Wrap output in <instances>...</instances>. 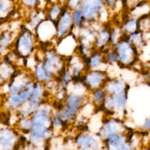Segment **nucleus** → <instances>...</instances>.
<instances>
[{
  "instance_id": "nucleus-1",
  "label": "nucleus",
  "mask_w": 150,
  "mask_h": 150,
  "mask_svg": "<svg viewBox=\"0 0 150 150\" xmlns=\"http://www.w3.org/2000/svg\"><path fill=\"white\" fill-rule=\"evenodd\" d=\"M52 110L43 104L30 117L31 121L30 131L29 137V145L38 148L40 143L47 150V142L50 139L54 130Z\"/></svg>"
},
{
  "instance_id": "nucleus-2",
  "label": "nucleus",
  "mask_w": 150,
  "mask_h": 150,
  "mask_svg": "<svg viewBox=\"0 0 150 150\" xmlns=\"http://www.w3.org/2000/svg\"><path fill=\"white\" fill-rule=\"evenodd\" d=\"M37 43L33 31L22 24L14 40L11 51L19 59H28L35 52Z\"/></svg>"
},
{
  "instance_id": "nucleus-3",
  "label": "nucleus",
  "mask_w": 150,
  "mask_h": 150,
  "mask_svg": "<svg viewBox=\"0 0 150 150\" xmlns=\"http://www.w3.org/2000/svg\"><path fill=\"white\" fill-rule=\"evenodd\" d=\"M117 53L118 65L123 68H131L138 62L139 49L129 40L128 36L123 34L121 38L112 46Z\"/></svg>"
},
{
  "instance_id": "nucleus-4",
  "label": "nucleus",
  "mask_w": 150,
  "mask_h": 150,
  "mask_svg": "<svg viewBox=\"0 0 150 150\" xmlns=\"http://www.w3.org/2000/svg\"><path fill=\"white\" fill-rule=\"evenodd\" d=\"M80 8L84 17L82 26H89L100 21L105 8V0H82Z\"/></svg>"
},
{
  "instance_id": "nucleus-5",
  "label": "nucleus",
  "mask_w": 150,
  "mask_h": 150,
  "mask_svg": "<svg viewBox=\"0 0 150 150\" xmlns=\"http://www.w3.org/2000/svg\"><path fill=\"white\" fill-rule=\"evenodd\" d=\"M33 32L38 43L49 46L56 39V22L46 18L37 25Z\"/></svg>"
},
{
  "instance_id": "nucleus-6",
  "label": "nucleus",
  "mask_w": 150,
  "mask_h": 150,
  "mask_svg": "<svg viewBox=\"0 0 150 150\" xmlns=\"http://www.w3.org/2000/svg\"><path fill=\"white\" fill-rule=\"evenodd\" d=\"M110 80L107 73L103 70H89L82 75L81 83L86 90L91 92L96 88L105 87Z\"/></svg>"
},
{
  "instance_id": "nucleus-7",
  "label": "nucleus",
  "mask_w": 150,
  "mask_h": 150,
  "mask_svg": "<svg viewBox=\"0 0 150 150\" xmlns=\"http://www.w3.org/2000/svg\"><path fill=\"white\" fill-rule=\"evenodd\" d=\"M56 42L73 33L74 24L73 12L66 6H63L62 13L56 22Z\"/></svg>"
},
{
  "instance_id": "nucleus-8",
  "label": "nucleus",
  "mask_w": 150,
  "mask_h": 150,
  "mask_svg": "<svg viewBox=\"0 0 150 150\" xmlns=\"http://www.w3.org/2000/svg\"><path fill=\"white\" fill-rule=\"evenodd\" d=\"M78 46L77 38L75 34L72 33L56 41L54 49L59 54L67 59L76 53Z\"/></svg>"
},
{
  "instance_id": "nucleus-9",
  "label": "nucleus",
  "mask_w": 150,
  "mask_h": 150,
  "mask_svg": "<svg viewBox=\"0 0 150 150\" xmlns=\"http://www.w3.org/2000/svg\"><path fill=\"white\" fill-rule=\"evenodd\" d=\"M19 132L14 129L5 127L1 129L0 147L1 150H13L19 138Z\"/></svg>"
},
{
  "instance_id": "nucleus-10",
  "label": "nucleus",
  "mask_w": 150,
  "mask_h": 150,
  "mask_svg": "<svg viewBox=\"0 0 150 150\" xmlns=\"http://www.w3.org/2000/svg\"><path fill=\"white\" fill-rule=\"evenodd\" d=\"M74 142L79 150H99L97 139L86 131L80 132L77 135Z\"/></svg>"
},
{
  "instance_id": "nucleus-11",
  "label": "nucleus",
  "mask_w": 150,
  "mask_h": 150,
  "mask_svg": "<svg viewBox=\"0 0 150 150\" xmlns=\"http://www.w3.org/2000/svg\"><path fill=\"white\" fill-rule=\"evenodd\" d=\"M86 71L89 70L100 69L99 67L103 64H108L105 54L98 50H95L84 61ZM101 70V69H100Z\"/></svg>"
},
{
  "instance_id": "nucleus-12",
  "label": "nucleus",
  "mask_w": 150,
  "mask_h": 150,
  "mask_svg": "<svg viewBox=\"0 0 150 150\" xmlns=\"http://www.w3.org/2000/svg\"><path fill=\"white\" fill-rule=\"evenodd\" d=\"M121 26L124 34L129 35L139 30V19L135 16L129 15L128 13Z\"/></svg>"
},
{
  "instance_id": "nucleus-13",
  "label": "nucleus",
  "mask_w": 150,
  "mask_h": 150,
  "mask_svg": "<svg viewBox=\"0 0 150 150\" xmlns=\"http://www.w3.org/2000/svg\"><path fill=\"white\" fill-rule=\"evenodd\" d=\"M16 36L13 35L12 31L6 29L1 32L0 37V47L1 53L5 52V54L11 50L12 46Z\"/></svg>"
},
{
  "instance_id": "nucleus-14",
  "label": "nucleus",
  "mask_w": 150,
  "mask_h": 150,
  "mask_svg": "<svg viewBox=\"0 0 150 150\" xmlns=\"http://www.w3.org/2000/svg\"><path fill=\"white\" fill-rule=\"evenodd\" d=\"M127 36L131 42L139 50L143 48L146 44V33L140 30Z\"/></svg>"
},
{
  "instance_id": "nucleus-15",
  "label": "nucleus",
  "mask_w": 150,
  "mask_h": 150,
  "mask_svg": "<svg viewBox=\"0 0 150 150\" xmlns=\"http://www.w3.org/2000/svg\"><path fill=\"white\" fill-rule=\"evenodd\" d=\"M63 6L59 2H52L45 10L47 18L56 22L62 13Z\"/></svg>"
},
{
  "instance_id": "nucleus-16",
  "label": "nucleus",
  "mask_w": 150,
  "mask_h": 150,
  "mask_svg": "<svg viewBox=\"0 0 150 150\" xmlns=\"http://www.w3.org/2000/svg\"><path fill=\"white\" fill-rule=\"evenodd\" d=\"M14 6V0H0L1 19L2 21L12 15Z\"/></svg>"
},
{
  "instance_id": "nucleus-17",
  "label": "nucleus",
  "mask_w": 150,
  "mask_h": 150,
  "mask_svg": "<svg viewBox=\"0 0 150 150\" xmlns=\"http://www.w3.org/2000/svg\"><path fill=\"white\" fill-rule=\"evenodd\" d=\"M92 96V103L96 107L100 105L105 96V90L104 87H100L96 88L91 91Z\"/></svg>"
},
{
  "instance_id": "nucleus-18",
  "label": "nucleus",
  "mask_w": 150,
  "mask_h": 150,
  "mask_svg": "<svg viewBox=\"0 0 150 150\" xmlns=\"http://www.w3.org/2000/svg\"><path fill=\"white\" fill-rule=\"evenodd\" d=\"M73 18L74 24V29L81 27L84 23V20L83 15V12L80 7L72 11Z\"/></svg>"
},
{
  "instance_id": "nucleus-19",
  "label": "nucleus",
  "mask_w": 150,
  "mask_h": 150,
  "mask_svg": "<svg viewBox=\"0 0 150 150\" xmlns=\"http://www.w3.org/2000/svg\"><path fill=\"white\" fill-rule=\"evenodd\" d=\"M21 4L25 7L30 10L38 8L40 0H20Z\"/></svg>"
},
{
  "instance_id": "nucleus-20",
  "label": "nucleus",
  "mask_w": 150,
  "mask_h": 150,
  "mask_svg": "<svg viewBox=\"0 0 150 150\" xmlns=\"http://www.w3.org/2000/svg\"><path fill=\"white\" fill-rule=\"evenodd\" d=\"M82 0H66L65 5L69 9L73 11L76 9L80 7Z\"/></svg>"
},
{
  "instance_id": "nucleus-21",
  "label": "nucleus",
  "mask_w": 150,
  "mask_h": 150,
  "mask_svg": "<svg viewBox=\"0 0 150 150\" xmlns=\"http://www.w3.org/2000/svg\"><path fill=\"white\" fill-rule=\"evenodd\" d=\"M141 129L143 131L150 132V115L144 120L141 125Z\"/></svg>"
}]
</instances>
